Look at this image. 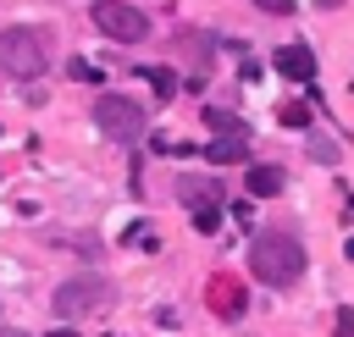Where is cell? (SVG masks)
<instances>
[{
  "mask_svg": "<svg viewBox=\"0 0 354 337\" xmlns=\"http://www.w3.org/2000/svg\"><path fill=\"white\" fill-rule=\"evenodd\" d=\"M249 271L266 282V287H293L304 276V249L293 232H260L249 243Z\"/></svg>",
  "mask_w": 354,
  "mask_h": 337,
  "instance_id": "obj_1",
  "label": "cell"
},
{
  "mask_svg": "<svg viewBox=\"0 0 354 337\" xmlns=\"http://www.w3.org/2000/svg\"><path fill=\"white\" fill-rule=\"evenodd\" d=\"M50 66V39L39 28H0V72L28 83Z\"/></svg>",
  "mask_w": 354,
  "mask_h": 337,
  "instance_id": "obj_2",
  "label": "cell"
},
{
  "mask_svg": "<svg viewBox=\"0 0 354 337\" xmlns=\"http://www.w3.org/2000/svg\"><path fill=\"white\" fill-rule=\"evenodd\" d=\"M94 127L105 138H116V144H133L144 133V105L127 99V94H100L94 99Z\"/></svg>",
  "mask_w": 354,
  "mask_h": 337,
  "instance_id": "obj_3",
  "label": "cell"
},
{
  "mask_svg": "<svg viewBox=\"0 0 354 337\" xmlns=\"http://www.w3.org/2000/svg\"><path fill=\"white\" fill-rule=\"evenodd\" d=\"M105 304H111V282H105V276H72V282H61L55 298H50V309H55L61 320L94 315V309H105Z\"/></svg>",
  "mask_w": 354,
  "mask_h": 337,
  "instance_id": "obj_4",
  "label": "cell"
},
{
  "mask_svg": "<svg viewBox=\"0 0 354 337\" xmlns=\"http://www.w3.org/2000/svg\"><path fill=\"white\" fill-rule=\"evenodd\" d=\"M94 28L105 39H116V44H144L149 39V17L122 6V0H94Z\"/></svg>",
  "mask_w": 354,
  "mask_h": 337,
  "instance_id": "obj_5",
  "label": "cell"
},
{
  "mask_svg": "<svg viewBox=\"0 0 354 337\" xmlns=\"http://www.w3.org/2000/svg\"><path fill=\"white\" fill-rule=\"evenodd\" d=\"M271 66H277L282 77H293V83H310V77H315V55H310V44H282V50L271 55Z\"/></svg>",
  "mask_w": 354,
  "mask_h": 337,
  "instance_id": "obj_6",
  "label": "cell"
},
{
  "mask_svg": "<svg viewBox=\"0 0 354 337\" xmlns=\"http://www.w3.org/2000/svg\"><path fill=\"white\" fill-rule=\"evenodd\" d=\"M243 304H249V298H243V287H238L232 276H216V282H210V309H216L221 320H238Z\"/></svg>",
  "mask_w": 354,
  "mask_h": 337,
  "instance_id": "obj_7",
  "label": "cell"
},
{
  "mask_svg": "<svg viewBox=\"0 0 354 337\" xmlns=\"http://www.w3.org/2000/svg\"><path fill=\"white\" fill-rule=\"evenodd\" d=\"M177 199H188L194 210L199 204H221V182L216 177H177Z\"/></svg>",
  "mask_w": 354,
  "mask_h": 337,
  "instance_id": "obj_8",
  "label": "cell"
},
{
  "mask_svg": "<svg viewBox=\"0 0 354 337\" xmlns=\"http://www.w3.org/2000/svg\"><path fill=\"white\" fill-rule=\"evenodd\" d=\"M210 160H249V138L243 133H216V144L205 149Z\"/></svg>",
  "mask_w": 354,
  "mask_h": 337,
  "instance_id": "obj_9",
  "label": "cell"
},
{
  "mask_svg": "<svg viewBox=\"0 0 354 337\" xmlns=\"http://www.w3.org/2000/svg\"><path fill=\"white\" fill-rule=\"evenodd\" d=\"M249 193H254V199L282 193V171H277V166H249Z\"/></svg>",
  "mask_w": 354,
  "mask_h": 337,
  "instance_id": "obj_10",
  "label": "cell"
},
{
  "mask_svg": "<svg viewBox=\"0 0 354 337\" xmlns=\"http://www.w3.org/2000/svg\"><path fill=\"white\" fill-rule=\"evenodd\" d=\"M66 77H72V83H105V66H94L88 55H77V61L66 66Z\"/></svg>",
  "mask_w": 354,
  "mask_h": 337,
  "instance_id": "obj_11",
  "label": "cell"
},
{
  "mask_svg": "<svg viewBox=\"0 0 354 337\" xmlns=\"http://www.w3.org/2000/svg\"><path fill=\"white\" fill-rule=\"evenodd\" d=\"M144 77H149V88H155L160 99H171V94H177V77H171L166 66H144Z\"/></svg>",
  "mask_w": 354,
  "mask_h": 337,
  "instance_id": "obj_12",
  "label": "cell"
},
{
  "mask_svg": "<svg viewBox=\"0 0 354 337\" xmlns=\"http://www.w3.org/2000/svg\"><path fill=\"white\" fill-rule=\"evenodd\" d=\"M194 232H221V204H199L194 210Z\"/></svg>",
  "mask_w": 354,
  "mask_h": 337,
  "instance_id": "obj_13",
  "label": "cell"
},
{
  "mask_svg": "<svg viewBox=\"0 0 354 337\" xmlns=\"http://www.w3.org/2000/svg\"><path fill=\"white\" fill-rule=\"evenodd\" d=\"M133 243L149 254V249H155V227H144V221H138V227H127V249H133Z\"/></svg>",
  "mask_w": 354,
  "mask_h": 337,
  "instance_id": "obj_14",
  "label": "cell"
},
{
  "mask_svg": "<svg viewBox=\"0 0 354 337\" xmlns=\"http://www.w3.org/2000/svg\"><path fill=\"white\" fill-rule=\"evenodd\" d=\"M205 122H210V127H216V133H243V127H238V116H232V110H210V116H205Z\"/></svg>",
  "mask_w": 354,
  "mask_h": 337,
  "instance_id": "obj_15",
  "label": "cell"
},
{
  "mask_svg": "<svg viewBox=\"0 0 354 337\" xmlns=\"http://www.w3.org/2000/svg\"><path fill=\"white\" fill-rule=\"evenodd\" d=\"M282 122H288V127H310V110H304V105H288Z\"/></svg>",
  "mask_w": 354,
  "mask_h": 337,
  "instance_id": "obj_16",
  "label": "cell"
},
{
  "mask_svg": "<svg viewBox=\"0 0 354 337\" xmlns=\"http://www.w3.org/2000/svg\"><path fill=\"white\" fill-rule=\"evenodd\" d=\"M254 6H260V11H271V17H288V11H293V0H254Z\"/></svg>",
  "mask_w": 354,
  "mask_h": 337,
  "instance_id": "obj_17",
  "label": "cell"
},
{
  "mask_svg": "<svg viewBox=\"0 0 354 337\" xmlns=\"http://www.w3.org/2000/svg\"><path fill=\"white\" fill-rule=\"evenodd\" d=\"M337 331H343V337H354V309H337Z\"/></svg>",
  "mask_w": 354,
  "mask_h": 337,
  "instance_id": "obj_18",
  "label": "cell"
},
{
  "mask_svg": "<svg viewBox=\"0 0 354 337\" xmlns=\"http://www.w3.org/2000/svg\"><path fill=\"white\" fill-rule=\"evenodd\" d=\"M44 337H77V331H66V326H55V331H44Z\"/></svg>",
  "mask_w": 354,
  "mask_h": 337,
  "instance_id": "obj_19",
  "label": "cell"
},
{
  "mask_svg": "<svg viewBox=\"0 0 354 337\" xmlns=\"http://www.w3.org/2000/svg\"><path fill=\"white\" fill-rule=\"evenodd\" d=\"M0 337H28V331H17V326H0Z\"/></svg>",
  "mask_w": 354,
  "mask_h": 337,
  "instance_id": "obj_20",
  "label": "cell"
},
{
  "mask_svg": "<svg viewBox=\"0 0 354 337\" xmlns=\"http://www.w3.org/2000/svg\"><path fill=\"white\" fill-rule=\"evenodd\" d=\"M343 254H348V260H354V238H348V243H343Z\"/></svg>",
  "mask_w": 354,
  "mask_h": 337,
  "instance_id": "obj_21",
  "label": "cell"
},
{
  "mask_svg": "<svg viewBox=\"0 0 354 337\" xmlns=\"http://www.w3.org/2000/svg\"><path fill=\"white\" fill-rule=\"evenodd\" d=\"M321 6H343V0H321Z\"/></svg>",
  "mask_w": 354,
  "mask_h": 337,
  "instance_id": "obj_22",
  "label": "cell"
}]
</instances>
